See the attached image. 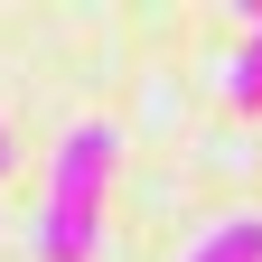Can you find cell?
I'll return each mask as SVG.
<instances>
[{
  "instance_id": "1",
  "label": "cell",
  "mask_w": 262,
  "mask_h": 262,
  "mask_svg": "<svg viewBox=\"0 0 262 262\" xmlns=\"http://www.w3.org/2000/svg\"><path fill=\"white\" fill-rule=\"evenodd\" d=\"M113 122H75L47 159V206H38V262H94L103 244V187H113Z\"/></svg>"
},
{
  "instance_id": "4",
  "label": "cell",
  "mask_w": 262,
  "mask_h": 262,
  "mask_svg": "<svg viewBox=\"0 0 262 262\" xmlns=\"http://www.w3.org/2000/svg\"><path fill=\"white\" fill-rule=\"evenodd\" d=\"M10 169H19V150H10V131H0V178H10Z\"/></svg>"
},
{
  "instance_id": "2",
  "label": "cell",
  "mask_w": 262,
  "mask_h": 262,
  "mask_svg": "<svg viewBox=\"0 0 262 262\" xmlns=\"http://www.w3.org/2000/svg\"><path fill=\"white\" fill-rule=\"evenodd\" d=\"M178 262H262V225L253 215H234V225H206Z\"/></svg>"
},
{
  "instance_id": "3",
  "label": "cell",
  "mask_w": 262,
  "mask_h": 262,
  "mask_svg": "<svg viewBox=\"0 0 262 262\" xmlns=\"http://www.w3.org/2000/svg\"><path fill=\"white\" fill-rule=\"evenodd\" d=\"M253 19V38L234 47V66H225V103L234 113H262V10H244Z\"/></svg>"
}]
</instances>
